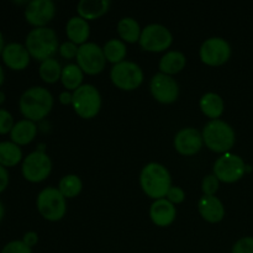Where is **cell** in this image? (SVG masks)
Here are the masks:
<instances>
[{
	"mask_svg": "<svg viewBox=\"0 0 253 253\" xmlns=\"http://www.w3.org/2000/svg\"><path fill=\"white\" fill-rule=\"evenodd\" d=\"M19 108L26 120H42L53 108V96L43 86H32L24 91L19 101Z\"/></svg>",
	"mask_w": 253,
	"mask_h": 253,
	"instance_id": "1",
	"label": "cell"
},
{
	"mask_svg": "<svg viewBox=\"0 0 253 253\" xmlns=\"http://www.w3.org/2000/svg\"><path fill=\"white\" fill-rule=\"evenodd\" d=\"M140 184L147 197L158 200L167 197L168 190L172 187V179L165 166L152 162L141 170Z\"/></svg>",
	"mask_w": 253,
	"mask_h": 253,
	"instance_id": "2",
	"label": "cell"
},
{
	"mask_svg": "<svg viewBox=\"0 0 253 253\" xmlns=\"http://www.w3.org/2000/svg\"><path fill=\"white\" fill-rule=\"evenodd\" d=\"M30 56L36 61L43 62L53 58L58 48L56 32L49 27H35L29 32L25 42Z\"/></svg>",
	"mask_w": 253,
	"mask_h": 253,
	"instance_id": "3",
	"label": "cell"
},
{
	"mask_svg": "<svg viewBox=\"0 0 253 253\" xmlns=\"http://www.w3.org/2000/svg\"><path fill=\"white\" fill-rule=\"evenodd\" d=\"M202 136L207 147L216 153H227L236 141L234 128L219 119L209 121L203 128Z\"/></svg>",
	"mask_w": 253,
	"mask_h": 253,
	"instance_id": "4",
	"label": "cell"
},
{
	"mask_svg": "<svg viewBox=\"0 0 253 253\" xmlns=\"http://www.w3.org/2000/svg\"><path fill=\"white\" fill-rule=\"evenodd\" d=\"M37 210L43 219L48 221H59L66 215V198L58 188L47 187L37 195Z\"/></svg>",
	"mask_w": 253,
	"mask_h": 253,
	"instance_id": "5",
	"label": "cell"
},
{
	"mask_svg": "<svg viewBox=\"0 0 253 253\" xmlns=\"http://www.w3.org/2000/svg\"><path fill=\"white\" fill-rule=\"evenodd\" d=\"M74 111L82 119H93L101 108V96L98 89L91 84H83L73 91L72 101Z\"/></svg>",
	"mask_w": 253,
	"mask_h": 253,
	"instance_id": "6",
	"label": "cell"
},
{
	"mask_svg": "<svg viewBox=\"0 0 253 253\" xmlns=\"http://www.w3.org/2000/svg\"><path fill=\"white\" fill-rule=\"evenodd\" d=\"M110 78L114 85L121 90H135L142 84L143 72L137 63L123 61L115 64L110 71Z\"/></svg>",
	"mask_w": 253,
	"mask_h": 253,
	"instance_id": "7",
	"label": "cell"
},
{
	"mask_svg": "<svg viewBox=\"0 0 253 253\" xmlns=\"http://www.w3.org/2000/svg\"><path fill=\"white\" fill-rule=\"evenodd\" d=\"M52 170V161L46 152H35L30 153L22 161L21 172L26 180L31 183L43 182Z\"/></svg>",
	"mask_w": 253,
	"mask_h": 253,
	"instance_id": "8",
	"label": "cell"
},
{
	"mask_svg": "<svg viewBox=\"0 0 253 253\" xmlns=\"http://www.w3.org/2000/svg\"><path fill=\"white\" fill-rule=\"evenodd\" d=\"M77 63L83 73L89 74V76L101 73L106 64L103 48L94 42H86L82 44L79 46L78 54H77Z\"/></svg>",
	"mask_w": 253,
	"mask_h": 253,
	"instance_id": "9",
	"label": "cell"
},
{
	"mask_svg": "<svg viewBox=\"0 0 253 253\" xmlns=\"http://www.w3.org/2000/svg\"><path fill=\"white\" fill-rule=\"evenodd\" d=\"M246 173V163L240 156L224 153L214 165V175L224 183H235Z\"/></svg>",
	"mask_w": 253,
	"mask_h": 253,
	"instance_id": "10",
	"label": "cell"
},
{
	"mask_svg": "<svg viewBox=\"0 0 253 253\" xmlns=\"http://www.w3.org/2000/svg\"><path fill=\"white\" fill-rule=\"evenodd\" d=\"M140 46L148 52H163L169 48L173 36L169 30L161 24L147 25L141 32Z\"/></svg>",
	"mask_w": 253,
	"mask_h": 253,
	"instance_id": "11",
	"label": "cell"
},
{
	"mask_svg": "<svg viewBox=\"0 0 253 253\" xmlns=\"http://www.w3.org/2000/svg\"><path fill=\"white\" fill-rule=\"evenodd\" d=\"M199 56L203 63L207 66H222L231 57V46L221 37H211L203 42Z\"/></svg>",
	"mask_w": 253,
	"mask_h": 253,
	"instance_id": "12",
	"label": "cell"
},
{
	"mask_svg": "<svg viewBox=\"0 0 253 253\" xmlns=\"http://www.w3.org/2000/svg\"><path fill=\"white\" fill-rule=\"evenodd\" d=\"M150 90L153 98L161 104L174 103L179 95V86L172 76L157 73L152 77L150 83Z\"/></svg>",
	"mask_w": 253,
	"mask_h": 253,
	"instance_id": "13",
	"label": "cell"
},
{
	"mask_svg": "<svg viewBox=\"0 0 253 253\" xmlns=\"http://www.w3.org/2000/svg\"><path fill=\"white\" fill-rule=\"evenodd\" d=\"M56 6L52 0H32L25 7V19L35 27H46L54 17Z\"/></svg>",
	"mask_w": 253,
	"mask_h": 253,
	"instance_id": "14",
	"label": "cell"
},
{
	"mask_svg": "<svg viewBox=\"0 0 253 253\" xmlns=\"http://www.w3.org/2000/svg\"><path fill=\"white\" fill-rule=\"evenodd\" d=\"M203 136L197 128L184 127L174 137V148L183 156H193L203 147Z\"/></svg>",
	"mask_w": 253,
	"mask_h": 253,
	"instance_id": "15",
	"label": "cell"
},
{
	"mask_svg": "<svg viewBox=\"0 0 253 253\" xmlns=\"http://www.w3.org/2000/svg\"><path fill=\"white\" fill-rule=\"evenodd\" d=\"M2 61L12 71H24L30 64V56L26 46L17 42H12L5 46L1 53Z\"/></svg>",
	"mask_w": 253,
	"mask_h": 253,
	"instance_id": "16",
	"label": "cell"
},
{
	"mask_svg": "<svg viewBox=\"0 0 253 253\" xmlns=\"http://www.w3.org/2000/svg\"><path fill=\"white\" fill-rule=\"evenodd\" d=\"M198 210L205 221L217 224L225 216L224 204L215 195H203L198 202Z\"/></svg>",
	"mask_w": 253,
	"mask_h": 253,
	"instance_id": "17",
	"label": "cell"
},
{
	"mask_svg": "<svg viewBox=\"0 0 253 253\" xmlns=\"http://www.w3.org/2000/svg\"><path fill=\"white\" fill-rule=\"evenodd\" d=\"M177 209L174 204L167 199H158L152 203L150 208V217L155 225L160 227H167L175 220Z\"/></svg>",
	"mask_w": 253,
	"mask_h": 253,
	"instance_id": "18",
	"label": "cell"
},
{
	"mask_svg": "<svg viewBox=\"0 0 253 253\" xmlns=\"http://www.w3.org/2000/svg\"><path fill=\"white\" fill-rule=\"evenodd\" d=\"M67 36H68L69 41L78 44L86 43L90 35V26H89L88 21L82 19L81 16H74L68 20L66 26Z\"/></svg>",
	"mask_w": 253,
	"mask_h": 253,
	"instance_id": "19",
	"label": "cell"
},
{
	"mask_svg": "<svg viewBox=\"0 0 253 253\" xmlns=\"http://www.w3.org/2000/svg\"><path fill=\"white\" fill-rule=\"evenodd\" d=\"M110 7L109 0H81L77 5L78 15L84 20H95L106 14Z\"/></svg>",
	"mask_w": 253,
	"mask_h": 253,
	"instance_id": "20",
	"label": "cell"
},
{
	"mask_svg": "<svg viewBox=\"0 0 253 253\" xmlns=\"http://www.w3.org/2000/svg\"><path fill=\"white\" fill-rule=\"evenodd\" d=\"M37 135V126L34 121L30 120H20L12 127L10 132V138L11 142L16 143L17 146L29 145L30 142L34 141V138Z\"/></svg>",
	"mask_w": 253,
	"mask_h": 253,
	"instance_id": "21",
	"label": "cell"
},
{
	"mask_svg": "<svg viewBox=\"0 0 253 253\" xmlns=\"http://www.w3.org/2000/svg\"><path fill=\"white\" fill-rule=\"evenodd\" d=\"M187 64V58L184 53L180 51H169L161 58L160 61V71L161 73L173 76V74L179 73L182 69H184Z\"/></svg>",
	"mask_w": 253,
	"mask_h": 253,
	"instance_id": "22",
	"label": "cell"
},
{
	"mask_svg": "<svg viewBox=\"0 0 253 253\" xmlns=\"http://www.w3.org/2000/svg\"><path fill=\"white\" fill-rule=\"evenodd\" d=\"M200 109L203 114L212 120H217L224 113V100L216 93H207L200 99Z\"/></svg>",
	"mask_w": 253,
	"mask_h": 253,
	"instance_id": "23",
	"label": "cell"
},
{
	"mask_svg": "<svg viewBox=\"0 0 253 253\" xmlns=\"http://www.w3.org/2000/svg\"><path fill=\"white\" fill-rule=\"evenodd\" d=\"M22 160V151L20 146L11 141L0 142V165L6 167H14Z\"/></svg>",
	"mask_w": 253,
	"mask_h": 253,
	"instance_id": "24",
	"label": "cell"
},
{
	"mask_svg": "<svg viewBox=\"0 0 253 253\" xmlns=\"http://www.w3.org/2000/svg\"><path fill=\"white\" fill-rule=\"evenodd\" d=\"M118 32L121 39L128 43H135L140 41L141 30L140 25L132 17H123L118 24Z\"/></svg>",
	"mask_w": 253,
	"mask_h": 253,
	"instance_id": "25",
	"label": "cell"
},
{
	"mask_svg": "<svg viewBox=\"0 0 253 253\" xmlns=\"http://www.w3.org/2000/svg\"><path fill=\"white\" fill-rule=\"evenodd\" d=\"M62 84L67 90H77L79 86H82L83 82V71L78 67V64H67L62 69L61 76Z\"/></svg>",
	"mask_w": 253,
	"mask_h": 253,
	"instance_id": "26",
	"label": "cell"
},
{
	"mask_svg": "<svg viewBox=\"0 0 253 253\" xmlns=\"http://www.w3.org/2000/svg\"><path fill=\"white\" fill-rule=\"evenodd\" d=\"M103 51L106 61L114 63V66H115V64L120 63L125 59L127 49H126V44L121 40L111 39L103 47Z\"/></svg>",
	"mask_w": 253,
	"mask_h": 253,
	"instance_id": "27",
	"label": "cell"
},
{
	"mask_svg": "<svg viewBox=\"0 0 253 253\" xmlns=\"http://www.w3.org/2000/svg\"><path fill=\"white\" fill-rule=\"evenodd\" d=\"M62 69L63 68H62L57 59L49 58L41 62V66L39 68V74L44 83L53 84L61 79Z\"/></svg>",
	"mask_w": 253,
	"mask_h": 253,
	"instance_id": "28",
	"label": "cell"
},
{
	"mask_svg": "<svg viewBox=\"0 0 253 253\" xmlns=\"http://www.w3.org/2000/svg\"><path fill=\"white\" fill-rule=\"evenodd\" d=\"M83 189V183L81 178L76 174L64 175L58 184V190L62 193L64 198H76L77 195L81 194Z\"/></svg>",
	"mask_w": 253,
	"mask_h": 253,
	"instance_id": "29",
	"label": "cell"
},
{
	"mask_svg": "<svg viewBox=\"0 0 253 253\" xmlns=\"http://www.w3.org/2000/svg\"><path fill=\"white\" fill-rule=\"evenodd\" d=\"M14 125V118L11 114L5 109H0V135L11 132Z\"/></svg>",
	"mask_w": 253,
	"mask_h": 253,
	"instance_id": "30",
	"label": "cell"
},
{
	"mask_svg": "<svg viewBox=\"0 0 253 253\" xmlns=\"http://www.w3.org/2000/svg\"><path fill=\"white\" fill-rule=\"evenodd\" d=\"M220 180L214 174H210L204 177L202 183V189L204 195H215V193L219 189Z\"/></svg>",
	"mask_w": 253,
	"mask_h": 253,
	"instance_id": "31",
	"label": "cell"
},
{
	"mask_svg": "<svg viewBox=\"0 0 253 253\" xmlns=\"http://www.w3.org/2000/svg\"><path fill=\"white\" fill-rule=\"evenodd\" d=\"M231 253H253V237H242L232 247Z\"/></svg>",
	"mask_w": 253,
	"mask_h": 253,
	"instance_id": "32",
	"label": "cell"
},
{
	"mask_svg": "<svg viewBox=\"0 0 253 253\" xmlns=\"http://www.w3.org/2000/svg\"><path fill=\"white\" fill-rule=\"evenodd\" d=\"M1 253H32V250L21 240V241H11L5 245Z\"/></svg>",
	"mask_w": 253,
	"mask_h": 253,
	"instance_id": "33",
	"label": "cell"
},
{
	"mask_svg": "<svg viewBox=\"0 0 253 253\" xmlns=\"http://www.w3.org/2000/svg\"><path fill=\"white\" fill-rule=\"evenodd\" d=\"M78 49L79 47L77 46L76 43L71 41H66L59 46V54H61L63 58L66 59H72V58H77V54H78Z\"/></svg>",
	"mask_w": 253,
	"mask_h": 253,
	"instance_id": "34",
	"label": "cell"
},
{
	"mask_svg": "<svg viewBox=\"0 0 253 253\" xmlns=\"http://www.w3.org/2000/svg\"><path fill=\"white\" fill-rule=\"evenodd\" d=\"M185 193L180 187H170L167 193V200H169L172 204H180L184 202Z\"/></svg>",
	"mask_w": 253,
	"mask_h": 253,
	"instance_id": "35",
	"label": "cell"
},
{
	"mask_svg": "<svg viewBox=\"0 0 253 253\" xmlns=\"http://www.w3.org/2000/svg\"><path fill=\"white\" fill-rule=\"evenodd\" d=\"M9 185V172L4 166L0 165V193L4 192Z\"/></svg>",
	"mask_w": 253,
	"mask_h": 253,
	"instance_id": "36",
	"label": "cell"
},
{
	"mask_svg": "<svg viewBox=\"0 0 253 253\" xmlns=\"http://www.w3.org/2000/svg\"><path fill=\"white\" fill-rule=\"evenodd\" d=\"M22 241H24V244L27 245L29 247H34L35 245L39 242V235L35 231H29L24 235Z\"/></svg>",
	"mask_w": 253,
	"mask_h": 253,
	"instance_id": "37",
	"label": "cell"
},
{
	"mask_svg": "<svg viewBox=\"0 0 253 253\" xmlns=\"http://www.w3.org/2000/svg\"><path fill=\"white\" fill-rule=\"evenodd\" d=\"M59 101H61L63 105H68V104H72L73 101V93L68 90H64L59 94Z\"/></svg>",
	"mask_w": 253,
	"mask_h": 253,
	"instance_id": "38",
	"label": "cell"
},
{
	"mask_svg": "<svg viewBox=\"0 0 253 253\" xmlns=\"http://www.w3.org/2000/svg\"><path fill=\"white\" fill-rule=\"evenodd\" d=\"M5 48V44H4V37H2V34L0 32V54L2 53V51H4Z\"/></svg>",
	"mask_w": 253,
	"mask_h": 253,
	"instance_id": "39",
	"label": "cell"
},
{
	"mask_svg": "<svg viewBox=\"0 0 253 253\" xmlns=\"http://www.w3.org/2000/svg\"><path fill=\"white\" fill-rule=\"evenodd\" d=\"M4 215H5V208L4 205H2V203L0 202V222H1V220L4 219Z\"/></svg>",
	"mask_w": 253,
	"mask_h": 253,
	"instance_id": "40",
	"label": "cell"
},
{
	"mask_svg": "<svg viewBox=\"0 0 253 253\" xmlns=\"http://www.w3.org/2000/svg\"><path fill=\"white\" fill-rule=\"evenodd\" d=\"M4 79H5L4 71H2L1 66H0V86H1V85H2V83H4Z\"/></svg>",
	"mask_w": 253,
	"mask_h": 253,
	"instance_id": "41",
	"label": "cell"
},
{
	"mask_svg": "<svg viewBox=\"0 0 253 253\" xmlns=\"http://www.w3.org/2000/svg\"><path fill=\"white\" fill-rule=\"evenodd\" d=\"M4 101H5V93H4V91L0 90V105H1Z\"/></svg>",
	"mask_w": 253,
	"mask_h": 253,
	"instance_id": "42",
	"label": "cell"
}]
</instances>
